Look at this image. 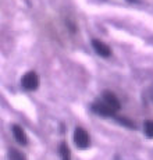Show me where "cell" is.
Wrapping results in <instances>:
<instances>
[{"label":"cell","instance_id":"8fae6325","mask_svg":"<svg viewBox=\"0 0 153 160\" xmlns=\"http://www.w3.org/2000/svg\"><path fill=\"white\" fill-rule=\"evenodd\" d=\"M130 2H134V0H130Z\"/></svg>","mask_w":153,"mask_h":160},{"label":"cell","instance_id":"8992f818","mask_svg":"<svg viewBox=\"0 0 153 160\" xmlns=\"http://www.w3.org/2000/svg\"><path fill=\"white\" fill-rule=\"evenodd\" d=\"M103 102H105L107 106L111 107V109H114L116 112L120 110V102H118L117 96H116L114 93H111V92H105V93H103Z\"/></svg>","mask_w":153,"mask_h":160},{"label":"cell","instance_id":"7a4b0ae2","mask_svg":"<svg viewBox=\"0 0 153 160\" xmlns=\"http://www.w3.org/2000/svg\"><path fill=\"white\" fill-rule=\"evenodd\" d=\"M21 84H22V88L27 89V91H35V89H38L39 78H38V75H36V72H33V71L27 72L25 75L22 77Z\"/></svg>","mask_w":153,"mask_h":160},{"label":"cell","instance_id":"30bf717a","mask_svg":"<svg viewBox=\"0 0 153 160\" xmlns=\"http://www.w3.org/2000/svg\"><path fill=\"white\" fill-rule=\"evenodd\" d=\"M149 98H151V100L153 102V84L151 85V88H149Z\"/></svg>","mask_w":153,"mask_h":160},{"label":"cell","instance_id":"6da1fadb","mask_svg":"<svg viewBox=\"0 0 153 160\" xmlns=\"http://www.w3.org/2000/svg\"><path fill=\"white\" fill-rule=\"evenodd\" d=\"M74 143L78 149H86L91 145V139L88 132L81 127H76L74 131Z\"/></svg>","mask_w":153,"mask_h":160},{"label":"cell","instance_id":"277c9868","mask_svg":"<svg viewBox=\"0 0 153 160\" xmlns=\"http://www.w3.org/2000/svg\"><path fill=\"white\" fill-rule=\"evenodd\" d=\"M11 132H13L14 139L17 141L20 145H27V143H28V137H27L25 131H24L20 125L14 124L13 127H11Z\"/></svg>","mask_w":153,"mask_h":160},{"label":"cell","instance_id":"5b68a950","mask_svg":"<svg viewBox=\"0 0 153 160\" xmlns=\"http://www.w3.org/2000/svg\"><path fill=\"white\" fill-rule=\"evenodd\" d=\"M92 46H93L95 52H96L99 56H102V57H109L110 53H111V50H110L109 46L105 45L103 42L97 41V39H93V41H92Z\"/></svg>","mask_w":153,"mask_h":160},{"label":"cell","instance_id":"ba28073f","mask_svg":"<svg viewBox=\"0 0 153 160\" xmlns=\"http://www.w3.org/2000/svg\"><path fill=\"white\" fill-rule=\"evenodd\" d=\"M8 160H27V159L20 150L10 149V152H8Z\"/></svg>","mask_w":153,"mask_h":160},{"label":"cell","instance_id":"52a82bcc","mask_svg":"<svg viewBox=\"0 0 153 160\" xmlns=\"http://www.w3.org/2000/svg\"><path fill=\"white\" fill-rule=\"evenodd\" d=\"M59 153H60L61 160H71V152H70V149H68V146H67L66 142L60 143Z\"/></svg>","mask_w":153,"mask_h":160},{"label":"cell","instance_id":"3957f363","mask_svg":"<svg viewBox=\"0 0 153 160\" xmlns=\"http://www.w3.org/2000/svg\"><path fill=\"white\" fill-rule=\"evenodd\" d=\"M92 112L99 114V116H105V117H113L116 114V110L111 109L110 106H107L105 102L92 104Z\"/></svg>","mask_w":153,"mask_h":160},{"label":"cell","instance_id":"9c48e42d","mask_svg":"<svg viewBox=\"0 0 153 160\" xmlns=\"http://www.w3.org/2000/svg\"><path fill=\"white\" fill-rule=\"evenodd\" d=\"M145 134L148 138H153V121L145 122Z\"/></svg>","mask_w":153,"mask_h":160}]
</instances>
